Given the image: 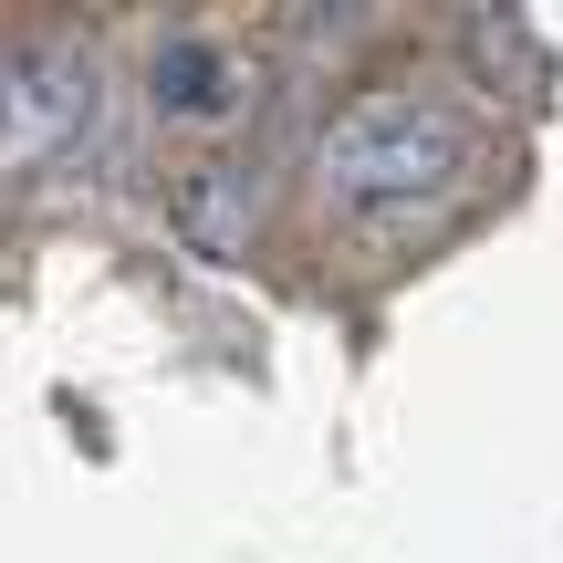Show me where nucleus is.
<instances>
[{
  "label": "nucleus",
  "instance_id": "f257e3e1",
  "mask_svg": "<svg viewBox=\"0 0 563 563\" xmlns=\"http://www.w3.org/2000/svg\"><path fill=\"white\" fill-rule=\"evenodd\" d=\"M481 157V125L449 84H365L323 115L313 136V188L334 209H407V199H439V188L470 178Z\"/></svg>",
  "mask_w": 563,
  "mask_h": 563
},
{
  "label": "nucleus",
  "instance_id": "f03ea898",
  "mask_svg": "<svg viewBox=\"0 0 563 563\" xmlns=\"http://www.w3.org/2000/svg\"><path fill=\"white\" fill-rule=\"evenodd\" d=\"M95 115V63L74 42H32L0 63V167H42L84 136Z\"/></svg>",
  "mask_w": 563,
  "mask_h": 563
},
{
  "label": "nucleus",
  "instance_id": "7ed1b4c3",
  "mask_svg": "<svg viewBox=\"0 0 563 563\" xmlns=\"http://www.w3.org/2000/svg\"><path fill=\"white\" fill-rule=\"evenodd\" d=\"M146 95H157L167 125H230V115H241V95H251V74H241V53H230V42L167 32L157 63H146Z\"/></svg>",
  "mask_w": 563,
  "mask_h": 563
},
{
  "label": "nucleus",
  "instance_id": "20e7f679",
  "mask_svg": "<svg viewBox=\"0 0 563 563\" xmlns=\"http://www.w3.org/2000/svg\"><path fill=\"white\" fill-rule=\"evenodd\" d=\"M178 230L199 251H241V230H251V178L241 167H199V178L178 188Z\"/></svg>",
  "mask_w": 563,
  "mask_h": 563
}]
</instances>
